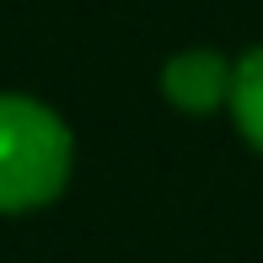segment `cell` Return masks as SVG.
Returning <instances> with one entry per match:
<instances>
[{
    "label": "cell",
    "mask_w": 263,
    "mask_h": 263,
    "mask_svg": "<svg viewBox=\"0 0 263 263\" xmlns=\"http://www.w3.org/2000/svg\"><path fill=\"white\" fill-rule=\"evenodd\" d=\"M231 81H236V59H226L220 49H183L161 65V97L177 113H220L231 107Z\"/></svg>",
    "instance_id": "obj_2"
},
{
    "label": "cell",
    "mask_w": 263,
    "mask_h": 263,
    "mask_svg": "<svg viewBox=\"0 0 263 263\" xmlns=\"http://www.w3.org/2000/svg\"><path fill=\"white\" fill-rule=\"evenodd\" d=\"M76 166V135L49 102L0 91V215L43 210L65 194Z\"/></svg>",
    "instance_id": "obj_1"
},
{
    "label": "cell",
    "mask_w": 263,
    "mask_h": 263,
    "mask_svg": "<svg viewBox=\"0 0 263 263\" xmlns=\"http://www.w3.org/2000/svg\"><path fill=\"white\" fill-rule=\"evenodd\" d=\"M231 124L242 129V140L263 156V43L236 59V81H231Z\"/></svg>",
    "instance_id": "obj_3"
}]
</instances>
